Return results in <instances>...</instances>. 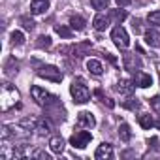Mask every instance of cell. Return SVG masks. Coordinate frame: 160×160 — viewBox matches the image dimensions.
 Returning a JSON list of instances; mask_svg holds the SVG:
<instances>
[{
  "label": "cell",
  "instance_id": "16",
  "mask_svg": "<svg viewBox=\"0 0 160 160\" xmlns=\"http://www.w3.org/2000/svg\"><path fill=\"white\" fill-rule=\"evenodd\" d=\"M34 130H38L40 136H47V134L51 132V122H49V119H38Z\"/></svg>",
  "mask_w": 160,
  "mask_h": 160
},
{
  "label": "cell",
  "instance_id": "24",
  "mask_svg": "<svg viewBox=\"0 0 160 160\" xmlns=\"http://www.w3.org/2000/svg\"><path fill=\"white\" fill-rule=\"evenodd\" d=\"M109 19H113V21H117V23H122V21L126 19V12H124V10H111V12H109Z\"/></svg>",
  "mask_w": 160,
  "mask_h": 160
},
{
  "label": "cell",
  "instance_id": "4",
  "mask_svg": "<svg viewBox=\"0 0 160 160\" xmlns=\"http://www.w3.org/2000/svg\"><path fill=\"white\" fill-rule=\"evenodd\" d=\"M36 73L42 79H47V81H53V83H60L62 81V72L57 66H42V68H38Z\"/></svg>",
  "mask_w": 160,
  "mask_h": 160
},
{
  "label": "cell",
  "instance_id": "2",
  "mask_svg": "<svg viewBox=\"0 0 160 160\" xmlns=\"http://www.w3.org/2000/svg\"><path fill=\"white\" fill-rule=\"evenodd\" d=\"M30 94H32V100L38 104V106H42V108H51V106H55V104H58V98L55 96V94H51V92H47L45 89H42V87H32L30 89Z\"/></svg>",
  "mask_w": 160,
  "mask_h": 160
},
{
  "label": "cell",
  "instance_id": "32",
  "mask_svg": "<svg viewBox=\"0 0 160 160\" xmlns=\"http://www.w3.org/2000/svg\"><path fill=\"white\" fill-rule=\"evenodd\" d=\"M132 27H134V32H136V34L141 32V21H139V19H134V25H132Z\"/></svg>",
  "mask_w": 160,
  "mask_h": 160
},
{
  "label": "cell",
  "instance_id": "21",
  "mask_svg": "<svg viewBox=\"0 0 160 160\" xmlns=\"http://www.w3.org/2000/svg\"><path fill=\"white\" fill-rule=\"evenodd\" d=\"M10 40H12L13 45H23V43H25V34H23L21 30H13V32L10 34Z\"/></svg>",
  "mask_w": 160,
  "mask_h": 160
},
{
  "label": "cell",
  "instance_id": "26",
  "mask_svg": "<svg viewBox=\"0 0 160 160\" xmlns=\"http://www.w3.org/2000/svg\"><path fill=\"white\" fill-rule=\"evenodd\" d=\"M147 21H149L151 25H154V27H160V10L151 12V13L147 15Z\"/></svg>",
  "mask_w": 160,
  "mask_h": 160
},
{
  "label": "cell",
  "instance_id": "14",
  "mask_svg": "<svg viewBox=\"0 0 160 160\" xmlns=\"http://www.w3.org/2000/svg\"><path fill=\"white\" fill-rule=\"evenodd\" d=\"M87 68H89V72H91L92 75H102V73H104V66H102V62L96 60V58L87 60Z\"/></svg>",
  "mask_w": 160,
  "mask_h": 160
},
{
  "label": "cell",
  "instance_id": "17",
  "mask_svg": "<svg viewBox=\"0 0 160 160\" xmlns=\"http://www.w3.org/2000/svg\"><path fill=\"white\" fill-rule=\"evenodd\" d=\"M136 85H138V87H141V89H147V87H151V85H152V77H151L149 73L138 72V81H136Z\"/></svg>",
  "mask_w": 160,
  "mask_h": 160
},
{
  "label": "cell",
  "instance_id": "20",
  "mask_svg": "<svg viewBox=\"0 0 160 160\" xmlns=\"http://www.w3.org/2000/svg\"><path fill=\"white\" fill-rule=\"evenodd\" d=\"M85 25H87V23H85V19H83L81 15H72V17H70V27H72L73 30H83Z\"/></svg>",
  "mask_w": 160,
  "mask_h": 160
},
{
  "label": "cell",
  "instance_id": "13",
  "mask_svg": "<svg viewBox=\"0 0 160 160\" xmlns=\"http://www.w3.org/2000/svg\"><path fill=\"white\" fill-rule=\"evenodd\" d=\"M47 8H49V0H32V4H30V12L34 15L47 12Z\"/></svg>",
  "mask_w": 160,
  "mask_h": 160
},
{
  "label": "cell",
  "instance_id": "12",
  "mask_svg": "<svg viewBox=\"0 0 160 160\" xmlns=\"http://www.w3.org/2000/svg\"><path fill=\"white\" fill-rule=\"evenodd\" d=\"M109 21H111V19H109L108 15H104V13H98V15L92 19V27H94L98 32H102V30H106V28L109 27Z\"/></svg>",
  "mask_w": 160,
  "mask_h": 160
},
{
  "label": "cell",
  "instance_id": "25",
  "mask_svg": "<svg viewBox=\"0 0 160 160\" xmlns=\"http://www.w3.org/2000/svg\"><path fill=\"white\" fill-rule=\"evenodd\" d=\"M36 45H38L40 49H49V47H51V38H49V36H45V34H42V36L38 38Z\"/></svg>",
  "mask_w": 160,
  "mask_h": 160
},
{
  "label": "cell",
  "instance_id": "15",
  "mask_svg": "<svg viewBox=\"0 0 160 160\" xmlns=\"http://www.w3.org/2000/svg\"><path fill=\"white\" fill-rule=\"evenodd\" d=\"M49 149H51L55 154H60V152L64 151V139H62L60 136L51 138V141H49Z\"/></svg>",
  "mask_w": 160,
  "mask_h": 160
},
{
  "label": "cell",
  "instance_id": "22",
  "mask_svg": "<svg viewBox=\"0 0 160 160\" xmlns=\"http://www.w3.org/2000/svg\"><path fill=\"white\" fill-rule=\"evenodd\" d=\"M17 68H19V62L12 57V58H8V62H6V75H13V73H17Z\"/></svg>",
  "mask_w": 160,
  "mask_h": 160
},
{
  "label": "cell",
  "instance_id": "28",
  "mask_svg": "<svg viewBox=\"0 0 160 160\" xmlns=\"http://www.w3.org/2000/svg\"><path fill=\"white\" fill-rule=\"evenodd\" d=\"M87 49H91V43H89V42H83V43H79V45L73 47V53H75L77 57H83V53H85Z\"/></svg>",
  "mask_w": 160,
  "mask_h": 160
},
{
  "label": "cell",
  "instance_id": "1",
  "mask_svg": "<svg viewBox=\"0 0 160 160\" xmlns=\"http://www.w3.org/2000/svg\"><path fill=\"white\" fill-rule=\"evenodd\" d=\"M17 102H19V91L15 87H12L10 83H4L2 92H0V111L2 113L10 111Z\"/></svg>",
  "mask_w": 160,
  "mask_h": 160
},
{
  "label": "cell",
  "instance_id": "3",
  "mask_svg": "<svg viewBox=\"0 0 160 160\" xmlns=\"http://www.w3.org/2000/svg\"><path fill=\"white\" fill-rule=\"evenodd\" d=\"M70 94L73 98L75 104H87L91 98V91L87 89V85L83 83V79H75L70 87Z\"/></svg>",
  "mask_w": 160,
  "mask_h": 160
},
{
  "label": "cell",
  "instance_id": "34",
  "mask_svg": "<svg viewBox=\"0 0 160 160\" xmlns=\"http://www.w3.org/2000/svg\"><path fill=\"white\" fill-rule=\"evenodd\" d=\"M102 100H104V104H108V108H113V106H115V104H113L111 100H108V98H102Z\"/></svg>",
  "mask_w": 160,
  "mask_h": 160
},
{
  "label": "cell",
  "instance_id": "9",
  "mask_svg": "<svg viewBox=\"0 0 160 160\" xmlns=\"http://www.w3.org/2000/svg\"><path fill=\"white\" fill-rule=\"evenodd\" d=\"M96 124V119L92 117V113L89 111H81L77 115V126L79 128H92Z\"/></svg>",
  "mask_w": 160,
  "mask_h": 160
},
{
  "label": "cell",
  "instance_id": "31",
  "mask_svg": "<svg viewBox=\"0 0 160 160\" xmlns=\"http://www.w3.org/2000/svg\"><path fill=\"white\" fill-rule=\"evenodd\" d=\"M21 23H23V27H25L27 30H32V28H34V21L28 19V17H21Z\"/></svg>",
  "mask_w": 160,
  "mask_h": 160
},
{
  "label": "cell",
  "instance_id": "33",
  "mask_svg": "<svg viewBox=\"0 0 160 160\" xmlns=\"http://www.w3.org/2000/svg\"><path fill=\"white\" fill-rule=\"evenodd\" d=\"M115 2H117L119 6H128V4H130V0H115Z\"/></svg>",
  "mask_w": 160,
  "mask_h": 160
},
{
  "label": "cell",
  "instance_id": "35",
  "mask_svg": "<svg viewBox=\"0 0 160 160\" xmlns=\"http://www.w3.org/2000/svg\"><path fill=\"white\" fill-rule=\"evenodd\" d=\"M156 70H158V75H160V64H156Z\"/></svg>",
  "mask_w": 160,
  "mask_h": 160
},
{
  "label": "cell",
  "instance_id": "30",
  "mask_svg": "<svg viewBox=\"0 0 160 160\" xmlns=\"http://www.w3.org/2000/svg\"><path fill=\"white\" fill-rule=\"evenodd\" d=\"M151 108H152L154 113L160 115V96H152V98H151Z\"/></svg>",
  "mask_w": 160,
  "mask_h": 160
},
{
  "label": "cell",
  "instance_id": "10",
  "mask_svg": "<svg viewBox=\"0 0 160 160\" xmlns=\"http://www.w3.org/2000/svg\"><path fill=\"white\" fill-rule=\"evenodd\" d=\"M145 42H147V45H151V47H160V32H158L156 28L145 30Z\"/></svg>",
  "mask_w": 160,
  "mask_h": 160
},
{
  "label": "cell",
  "instance_id": "27",
  "mask_svg": "<svg viewBox=\"0 0 160 160\" xmlns=\"http://www.w3.org/2000/svg\"><path fill=\"white\" fill-rule=\"evenodd\" d=\"M91 6L94 8V10H108L109 8V0H91Z\"/></svg>",
  "mask_w": 160,
  "mask_h": 160
},
{
  "label": "cell",
  "instance_id": "23",
  "mask_svg": "<svg viewBox=\"0 0 160 160\" xmlns=\"http://www.w3.org/2000/svg\"><path fill=\"white\" fill-rule=\"evenodd\" d=\"M119 138L122 139V141H130V138H132V132H130V126L128 124H121L119 126Z\"/></svg>",
  "mask_w": 160,
  "mask_h": 160
},
{
  "label": "cell",
  "instance_id": "8",
  "mask_svg": "<svg viewBox=\"0 0 160 160\" xmlns=\"http://www.w3.org/2000/svg\"><path fill=\"white\" fill-rule=\"evenodd\" d=\"M94 158L96 160H111L113 158V145L111 143H102L98 145L96 152H94Z\"/></svg>",
  "mask_w": 160,
  "mask_h": 160
},
{
  "label": "cell",
  "instance_id": "7",
  "mask_svg": "<svg viewBox=\"0 0 160 160\" xmlns=\"http://www.w3.org/2000/svg\"><path fill=\"white\" fill-rule=\"evenodd\" d=\"M122 66L128 70V72H138L141 68V60L136 53H124L122 55Z\"/></svg>",
  "mask_w": 160,
  "mask_h": 160
},
{
  "label": "cell",
  "instance_id": "11",
  "mask_svg": "<svg viewBox=\"0 0 160 160\" xmlns=\"http://www.w3.org/2000/svg\"><path fill=\"white\" fill-rule=\"evenodd\" d=\"M134 89H136V85H134V81H130V79H121L117 83V92H121L124 96H130L134 92Z\"/></svg>",
  "mask_w": 160,
  "mask_h": 160
},
{
  "label": "cell",
  "instance_id": "19",
  "mask_svg": "<svg viewBox=\"0 0 160 160\" xmlns=\"http://www.w3.org/2000/svg\"><path fill=\"white\" fill-rule=\"evenodd\" d=\"M55 32H57L60 38H66V40H70V38L73 36V28H72V27H66V25H57V27H55Z\"/></svg>",
  "mask_w": 160,
  "mask_h": 160
},
{
  "label": "cell",
  "instance_id": "18",
  "mask_svg": "<svg viewBox=\"0 0 160 160\" xmlns=\"http://www.w3.org/2000/svg\"><path fill=\"white\" fill-rule=\"evenodd\" d=\"M138 122H139V126H141L143 130H151V128L154 126V121H152V117H151L149 113H141V115L138 117Z\"/></svg>",
  "mask_w": 160,
  "mask_h": 160
},
{
  "label": "cell",
  "instance_id": "6",
  "mask_svg": "<svg viewBox=\"0 0 160 160\" xmlns=\"http://www.w3.org/2000/svg\"><path fill=\"white\" fill-rule=\"evenodd\" d=\"M111 40H113V43H115L119 49H126V47L130 45V36H128V32H126L122 27H115V28L111 30Z\"/></svg>",
  "mask_w": 160,
  "mask_h": 160
},
{
  "label": "cell",
  "instance_id": "5",
  "mask_svg": "<svg viewBox=\"0 0 160 160\" xmlns=\"http://www.w3.org/2000/svg\"><path fill=\"white\" fill-rule=\"evenodd\" d=\"M91 139H92L91 132H87V130H77V132L70 138V145H72L73 149H85V147L91 143Z\"/></svg>",
  "mask_w": 160,
  "mask_h": 160
},
{
  "label": "cell",
  "instance_id": "29",
  "mask_svg": "<svg viewBox=\"0 0 160 160\" xmlns=\"http://www.w3.org/2000/svg\"><path fill=\"white\" fill-rule=\"evenodd\" d=\"M122 106H124L126 109H138V108H139V102H138L136 98H128L126 102H122Z\"/></svg>",
  "mask_w": 160,
  "mask_h": 160
}]
</instances>
